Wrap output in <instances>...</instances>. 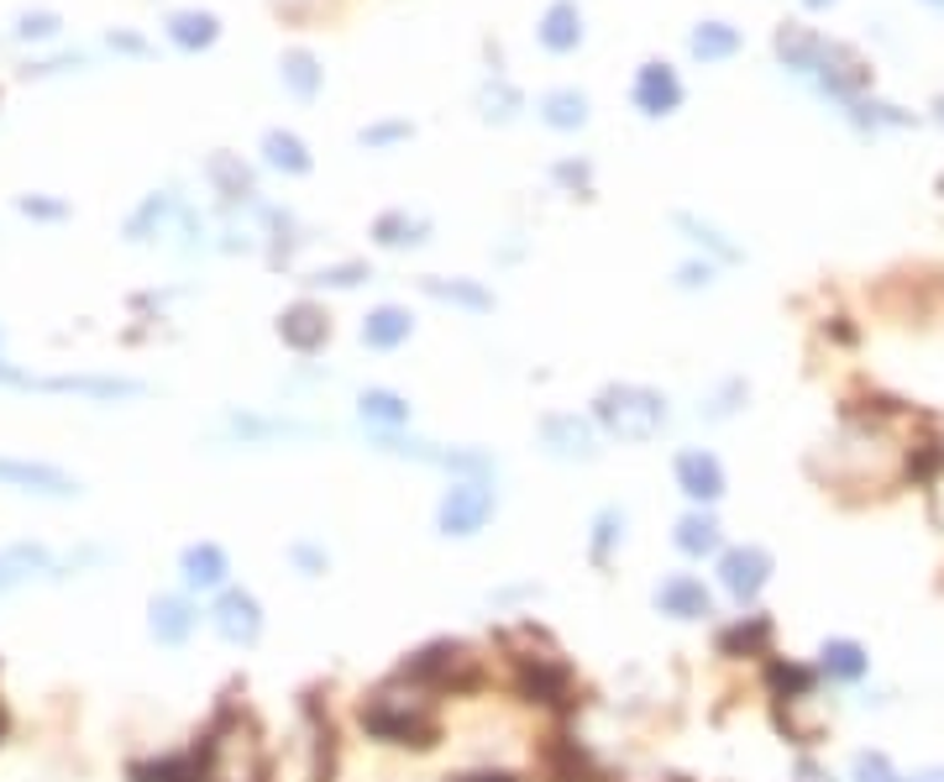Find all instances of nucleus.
Segmentation results:
<instances>
[{"instance_id": "nucleus-48", "label": "nucleus", "mask_w": 944, "mask_h": 782, "mask_svg": "<svg viewBox=\"0 0 944 782\" xmlns=\"http://www.w3.org/2000/svg\"><path fill=\"white\" fill-rule=\"evenodd\" d=\"M808 6H813V11H819V6H829V0H808Z\"/></svg>"}, {"instance_id": "nucleus-18", "label": "nucleus", "mask_w": 944, "mask_h": 782, "mask_svg": "<svg viewBox=\"0 0 944 782\" xmlns=\"http://www.w3.org/2000/svg\"><path fill=\"white\" fill-rule=\"evenodd\" d=\"M766 646H771V620H761V615H745L740 625H729L719 636V651H729V657H766Z\"/></svg>"}, {"instance_id": "nucleus-41", "label": "nucleus", "mask_w": 944, "mask_h": 782, "mask_svg": "<svg viewBox=\"0 0 944 782\" xmlns=\"http://www.w3.org/2000/svg\"><path fill=\"white\" fill-rule=\"evenodd\" d=\"M294 562L304 573H325V552H315V546H294Z\"/></svg>"}, {"instance_id": "nucleus-47", "label": "nucleus", "mask_w": 944, "mask_h": 782, "mask_svg": "<svg viewBox=\"0 0 944 782\" xmlns=\"http://www.w3.org/2000/svg\"><path fill=\"white\" fill-rule=\"evenodd\" d=\"M913 782H944V766H929V772H919Z\"/></svg>"}, {"instance_id": "nucleus-13", "label": "nucleus", "mask_w": 944, "mask_h": 782, "mask_svg": "<svg viewBox=\"0 0 944 782\" xmlns=\"http://www.w3.org/2000/svg\"><path fill=\"white\" fill-rule=\"evenodd\" d=\"M541 42L551 48V53H572V48L583 42V11H578L572 0H557V6L541 17Z\"/></svg>"}, {"instance_id": "nucleus-35", "label": "nucleus", "mask_w": 944, "mask_h": 782, "mask_svg": "<svg viewBox=\"0 0 944 782\" xmlns=\"http://www.w3.org/2000/svg\"><path fill=\"white\" fill-rule=\"evenodd\" d=\"M137 782H200V778L179 762H158V766H137Z\"/></svg>"}, {"instance_id": "nucleus-23", "label": "nucleus", "mask_w": 944, "mask_h": 782, "mask_svg": "<svg viewBox=\"0 0 944 782\" xmlns=\"http://www.w3.org/2000/svg\"><path fill=\"white\" fill-rule=\"evenodd\" d=\"M693 53H698L704 63L729 59V53H740V32H735L729 21H704V27L693 32Z\"/></svg>"}, {"instance_id": "nucleus-34", "label": "nucleus", "mask_w": 944, "mask_h": 782, "mask_svg": "<svg viewBox=\"0 0 944 782\" xmlns=\"http://www.w3.org/2000/svg\"><path fill=\"white\" fill-rule=\"evenodd\" d=\"M483 105H488V116H515V105H520V95H515V90H509V84H488V90H483Z\"/></svg>"}, {"instance_id": "nucleus-33", "label": "nucleus", "mask_w": 944, "mask_h": 782, "mask_svg": "<svg viewBox=\"0 0 944 782\" xmlns=\"http://www.w3.org/2000/svg\"><path fill=\"white\" fill-rule=\"evenodd\" d=\"M620 536H624V515H620V510H603V515H599V536H593V557H603V552L620 542Z\"/></svg>"}, {"instance_id": "nucleus-17", "label": "nucleus", "mask_w": 944, "mask_h": 782, "mask_svg": "<svg viewBox=\"0 0 944 782\" xmlns=\"http://www.w3.org/2000/svg\"><path fill=\"white\" fill-rule=\"evenodd\" d=\"M226 573H231V562H226V552L216 542H200L184 552V578L195 588H216V583H226Z\"/></svg>"}, {"instance_id": "nucleus-21", "label": "nucleus", "mask_w": 944, "mask_h": 782, "mask_svg": "<svg viewBox=\"0 0 944 782\" xmlns=\"http://www.w3.org/2000/svg\"><path fill=\"white\" fill-rule=\"evenodd\" d=\"M546 772H551V782H593V762L578 751V741L551 745V751H546Z\"/></svg>"}, {"instance_id": "nucleus-5", "label": "nucleus", "mask_w": 944, "mask_h": 782, "mask_svg": "<svg viewBox=\"0 0 944 782\" xmlns=\"http://www.w3.org/2000/svg\"><path fill=\"white\" fill-rule=\"evenodd\" d=\"M515 688H520L530 703H551V709H567L572 703V672H567V662H557V657H520V667H515Z\"/></svg>"}, {"instance_id": "nucleus-32", "label": "nucleus", "mask_w": 944, "mask_h": 782, "mask_svg": "<svg viewBox=\"0 0 944 782\" xmlns=\"http://www.w3.org/2000/svg\"><path fill=\"white\" fill-rule=\"evenodd\" d=\"M855 782H898V772H892L882 751H861L855 757Z\"/></svg>"}, {"instance_id": "nucleus-31", "label": "nucleus", "mask_w": 944, "mask_h": 782, "mask_svg": "<svg viewBox=\"0 0 944 782\" xmlns=\"http://www.w3.org/2000/svg\"><path fill=\"white\" fill-rule=\"evenodd\" d=\"M425 289L436 295V300H452V305H467V310H488V289H478V284H463V279H425Z\"/></svg>"}, {"instance_id": "nucleus-15", "label": "nucleus", "mask_w": 944, "mask_h": 782, "mask_svg": "<svg viewBox=\"0 0 944 782\" xmlns=\"http://www.w3.org/2000/svg\"><path fill=\"white\" fill-rule=\"evenodd\" d=\"M195 620H200V615H195V604H189V599H174V594H168V599L153 604V636H158V641H168V646L189 641Z\"/></svg>"}, {"instance_id": "nucleus-10", "label": "nucleus", "mask_w": 944, "mask_h": 782, "mask_svg": "<svg viewBox=\"0 0 944 782\" xmlns=\"http://www.w3.org/2000/svg\"><path fill=\"white\" fill-rule=\"evenodd\" d=\"M677 488H683L687 500L698 504H714L724 494V467L714 452H704V446H693V452H683L677 457Z\"/></svg>"}, {"instance_id": "nucleus-29", "label": "nucleus", "mask_w": 944, "mask_h": 782, "mask_svg": "<svg viewBox=\"0 0 944 782\" xmlns=\"http://www.w3.org/2000/svg\"><path fill=\"white\" fill-rule=\"evenodd\" d=\"M373 237H378L383 247L425 241V222H415V216H404V210H388V216H378V226H373Z\"/></svg>"}, {"instance_id": "nucleus-49", "label": "nucleus", "mask_w": 944, "mask_h": 782, "mask_svg": "<svg viewBox=\"0 0 944 782\" xmlns=\"http://www.w3.org/2000/svg\"><path fill=\"white\" fill-rule=\"evenodd\" d=\"M0 724H6V720H0Z\"/></svg>"}, {"instance_id": "nucleus-22", "label": "nucleus", "mask_w": 944, "mask_h": 782, "mask_svg": "<svg viewBox=\"0 0 944 782\" xmlns=\"http://www.w3.org/2000/svg\"><path fill=\"white\" fill-rule=\"evenodd\" d=\"M766 682H771V693H777V699H787V703L813 699V672H808V667H798V662H771V667H766Z\"/></svg>"}, {"instance_id": "nucleus-42", "label": "nucleus", "mask_w": 944, "mask_h": 782, "mask_svg": "<svg viewBox=\"0 0 944 782\" xmlns=\"http://www.w3.org/2000/svg\"><path fill=\"white\" fill-rule=\"evenodd\" d=\"M21 210H27V216H63V205H59V200H32V195L21 200Z\"/></svg>"}, {"instance_id": "nucleus-9", "label": "nucleus", "mask_w": 944, "mask_h": 782, "mask_svg": "<svg viewBox=\"0 0 944 782\" xmlns=\"http://www.w3.org/2000/svg\"><path fill=\"white\" fill-rule=\"evenodd\" d=\"M0 483H11L21 494H48V500H63V494L80 488L69 473L48 467V462H11V457H0Z\"/></svg>"}, {"instance_id": "nucleus-8", "label": "nucleus", "mask_w": 944, "mask_h": 782, "mask_svg": "<svg viewBox=\"0 0 944 782\" xmlns=\"http://www.w3.org/2000/svg\"><path fill=\"white\" fill-rule=\"evenodd\" d=\"M635 105H641L645 116H672V111L683 105V80H677V69L645 63L641 74H635Z\"/></svg>"}, {"instance_id": "nucleus-7", "label": "nucleus", "mask_w": 944, "mask_h": 782, "mask_svg": "<svg viewBox=\"0 0 944 782\" xmlns=\"http://www.w3.org/2000/svg\"><path fill=\"white\" fill-rule=\"evenodd\" d=\"M216 630H221L231 646H252L262 636V609H258V599L252 594H241V588H231V594H221L216 599Z\"/></svg>"}, {"instance_id": "nucleus-44", "label": "nucleus", "mask_w": 944, "mask_h": 782, "mask_svg": "<svg viewBox=\"0 0 944 782\" xmlns=\"http://www.w3.org/2000/svg\"><path fill=\"white\" fill-rule=\"evenodd\" d=\"M708 274H714L708 263H704V268H698V263H687V268H683V284H708Z\"/></svg>"}, {"instance_id": "nucleus-11", "label": "nucleus", "mask_w": 944, "mask_h": 782, "mask_svg": "<svg viewBox=\"0 0 944 782\" xmlns=\"http://www.w3.org/2000/svg\"><path fill=\"white\" fill-rule=\"evenodd\" d=\"M325 331H331V321H325L321 305H294V310H283L279 316V337L294 347V352H315L325 341Z\"/></svg>"}, {"instance_id": "nucleus-1", "label": "nucleus", "mask_w": 944, "mask_h": 782, "mask_svg": "<svg viewBox=\"0 0 944 782\" xmlns=\"http://www.w3.org/2000/svg\"><path fill=\"white\" fill-rule=\"evenodd\" d=\"M362 730L373 735V741H388V745H430L436 741V714L425 709V699H404L394 688H383L373 699L362 703Z\"/></svg>"}, {"instance_id": "nucleus-37", "label": "nucleus", "mask_w": 944, "mask_h": 782, "mask_svg": "<svg viewBox=\"0 0 944 782\" xmlns=\"http://www.w3.org/2000/svg\"><path fill=\"white\" fill-rule=\"evenodd\" d=\"M163 210H168V195H153V200L142 205L132 222H126V237H142V231H147L153 222H163Z\"/></svg>"}, {"instance_id": "nucleus-20", "label": "nucleus", "mask_w": 944, "mask_h": 782, "mask_svg": "<svg viewBox=\"0 0 944 782\" xmlns=\"http://www.w3.org/2000/svg\"><path fill=\"white\" fill-rule=\"evenodd\" d=\"M404 337H409V316H404L400 305H383V310H373V316L362 321V341H367V347H383V352H388V347H400Z\"/></svg>"}, {"instance_id": "nucleus-2", "label": "nucleus", "mask_w": 944, "mask_h": 782, "mask_svg": "<svg viewBox=\"0 0 944 782\" xmlns=\"http://www.w3.org/2000/svg\"><path fill=\"white\" fill-rule=\"evenodd\" d=\"M599 425L620 442H651L666 425V400L645 383H620L599 394Z\"/></svg>"}, {"instance_id": "nucleus-36", "label": "nucleus", "mask_w": 944, "mask_h": 782, "mask_svg": "<svg viewBox=\"0 0 944 782\" xmlns=\"http://www.w3.org/2000/svg\"><path fill=\"white\" fill-rule=\"evenodd\" d=\"M677 226H683V231H693V237H698V241H708V247H714V253H719V258H740V253H735V247H729V241H719V231H714V226L693 222V216H677Z\"/></svg>"}, {"instance_id": "nucleus-12", "label": "nucleus", "mask_w": 944, "mask_h": 782, "mask_svg": "<svg viewBox=\"0 0 944 782\" xmlns=\"http://www.w3.org/2000/svg\"><path fill=\"white\" fill-rule=\"evenodd\" d=\"M656 604H662L666 615H677V620H704L708 615V588L698 578L677 573V578H666L662 588H656Z\"/></svg>"}, {"instance_id": "nucleus-3", "label": "nucleus", "mask_w": 944, "mask_h": 782, "mask_svg": "<svg viewBox=\"0 0 944 782\" xmlns=\"http://www.w3.org/2000/svg\"><path fill=\"white\" fill-rule=\"evenodd\" d=\"M404 682H425V688H473L478 682V667H473V657H467L463 646H425V651H415L409 662H404L400 672Z\"/></svg>"}, {"instance_id": "nucleus-43", "label": "nucleus", "mask_w": 944, "mask_h": 782, "mask_svg": "<svg viewBox=\"0 0 944 782\" xmlns=\"http://www.w3.org/2000/svg\"><path fill=\"white\" fill-rule=\"evenodd\" d=\"M557 174H562L567 184H588V168H583V163H562V168H557Z\"/></svg>"}, {"instance_id": "nucleus-24", "label": "nucleus", "mask_w": 944, "mask_h": 782, "mask_svg": "<svg viewBox=\"0 0 944 782\" xmlns=\"http://www.w3.org/2000/svg\"><path fill=\"white\" fill-rule=\"evenodd\" d=\"M819 657H824V672L834 682H861L865 667H871V662H865V651L855 641H829Z\"/></svg>"}, {"instance_id": "nucleus-38", "label": "nucleus", "mask_w": 944, "mask_h": 782, "mask_svg": "<svg viewBox=\"0 0 944 782\" xmlns=\"http://www.w3.org/2000/svg\"><path fill=\"white\" fill-rule=\"evenodd\" d=\"M357 279H367L362 263H342V268H321V274H315V284H336V289H352Z\"/></svg>"}, {"instance_id": "nucleus-45", "label": "nucleus", "mask_w": 944, "mask_h": 782, "mask_svg": "<svg viewBox=\"0 0 944 782\" xmlns=\"http://www.w3.org/2000/svg\"><path fill=\"white\" fill-rule=\"evenodd\" d=\"M798 778H803V782H829V778H824V772H819V766H813V762H803V766H798Z\"/></svg>"}, {"instance_id": "nucleus-28", "label": "nucleus", "mask_w": 944, "mask_h": 782, "mask_svg": "<svg viewBox=\"0 0 944 782\" xmlns=\"http://www.w3.org/2000/svg\"><path fill=\"white\" fill-rule=\"evenodd\" d=\"M357 404H362V421H378V425H404L409 421V404H404L400 394H388V389H367Z\"/></svg>"}, {"instance_id": "nucleus-27", "label": "nucleus", "mask_w": 944, "mask_h": 782, "mask_svg": "<svg viewBox=\"0 0 944 782\" xmlns=\"http://www.w3.org/2000/svg\"><path fill=\"white\" fill-rule=\"evenodd\" d=\"M677 546H683L687 557H704V552H714V546H719V521H714V515H704V510L683 515V525H677Z\"/></svg>"}, {"instance_id": "nucleus-25", "label": "nucleus", "mask_w": 944, "mask_h": 782, "mask_svg": "<svg viewBox=\"0 0 944 782\" xmlns=\"http://www.w3.org/2000/svg\"><path fill=\"white\" fill-rule=\"evenodd\" d=\"M262 153H268V163L283 168V174H310V153H304V142L294 137V132H268V137H262Z\"/></svg>"}, {"instance_id": "nucleus-30", "label": "nucleus", "mask_w": 944, "mask_h": 782, "mask_svg": "<svg viewBox=\"0 0 944 782\" xmlns=\"http://www.w3.org/2000/svg\"><path fill=\"white\" fill-rule=\"evenodd\" d=\"M210 179L226 189V200H237V195L247 200V195H252V174H247L231 153H216V158H210Z\"/></svg>"}, {"instance_id": "nucleus-6", "label": "nucleus", "mask_w": 944, "mask_h": 782, "mask_svg": "<svg viewBox=\"0 0 944 782\" xmlns=\"http://www.w3.org/2000/svg\"><path fill=\"white\" fill-rule=\"evenodd\" d=\"M766 578H771V557H766L761 546H735V552H724L719 557V583L735 604L756 599V594L766 588Z\"/></svg>"}, {"instance_id": "nucleus-16", "label": "nucleus", "mask_w": 944, "mask_h": 782, "mask_svg": "<svg viewBox=\"0 0 944 782\" xmlns=\"http://www.w3.org/2000/svg\"><path fill=\"white\" fill-rule=\"evenodd\" d=\"M168 38L179 42V48H189V53H200V48H210V42L221 38V21L210 17V11H174L168 17Z\"/></svg>"}, {"instance_id": "nucleus-14", "label": "nucleus", "mask_w": 944, "mask_h": 782, "mask_svg": "<svg viewBox=\"0 0 944 782\" xmlns=\"http://www.w3.org/2000/svg\"><path fill=\"white\" fill-rule=\"evenodd\" d=\"M541 436L557 457H593V431H588V421H578V415H551V421L541 425Z\"/></svg>"}, {"instance_id": "nucleus-46", "label": "nucleus", "mask_w": 944, "mask_h": 782, "mask_svg": "<svg viewBox=\"0 0 944 782\" xmlns=\"http://www.w3.org/2000/svg\"><path fill=\"white\" fill-rule=\"evenodd\" d=\"M457 782H515L509 772H483V778H457Z\"/></svg>"}, {"instance_id": "nucleus-4", "label": "nucleus", "mask_w": 944, "mask_h": 782, "mask_svg": "<svg viewBox=\"0 0 944 782\" xmlns=\"http://www.w3.org/2000/svg\"><path fill=\"white\" fill-rule=\"evenodd\" d=\"M488 515H494V488L478 483V479H467V483H452V488H446L436 521H442L446 536H478L483 525H488Z\"/></svg>"}, {"instance_id": "nucleus-40", "label": "nucleus", "mask_w": 944, "mask_h": 782, "mask_svg": "<svg viewBox=\"0 0 944 782\" xmlns=\"http://www.w3.org/2000/svg\"><path fill=\"white\" fill-rule=\"evenodd\" d=\"M400 137H409V121H383V126H367V132H362L367 147H378V142H400Z\"/></svg>"}, {"instance_id": "nucleus-26", "label": "nucleus", "mask_w": 944, "mask_h": 782, "mask_svg": "<svg viewBox=\"0 0 944 782\" xmlns=\"http://www.w3.org/2000/svg\"><path fill=\"white\" fill-rule=\"evenodd\" d=\"M283 84L300 95V101H315L321 95V63L310 59L304 48H294V53H283Z\"/></svg>"}, {"instance_id": "nucleus-39", "label": "nucleus", "mask_w": 944, "mask_h": 782, "mask_svg": "<svg viewBox=\"0 0 944 782\" xmlns=\"http://www.w3.org/2000/svg\"><path fill=\"white\" fill-rule=\"evenodd\" d=\"M53 32H59V17H48V11L17 21V38H53Z\"/></svg>"}, {"instance_id": "nucleus-19", "label": "nucleus", "mask_w": 944, "mask_h": 782, "mask_svg": "<svg viewBox=\"0 0 944 782\" xmlns=\"http://www.w3.org/2000/svg\"><path fill=\"white\" fill-rule=\"evenodd\" d=\"M541 121L546 126H557V132H578L588 121V95L583 90H551L541 101Z\"/></svg>"}]
</instances>
